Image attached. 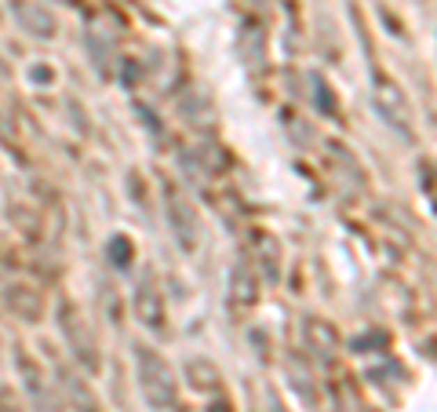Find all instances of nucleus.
I'll return each instance as SVG.
<instances>
[{
	"mask_svg": "<svg viewBox=\"0 0 437 412\" xmlns=\"http://www.w3.org/2000/svg\"><path fill=\"white\" fill-rule=\"evenodd\" d=\"M135 372H139V390L150 409H171L175 405V394H179V387H175V372L164 358H160L157 351H150V346H135Z\"/></svg>",
	"mask_w": 437,
	"mask_h": 412,
	"instance_id": "obj_1",
	"label": "nucleus"
},
{
	"mask_svg": "<svg viewBox=\"0 0 437 412\" xmlns=\"http://www.w3.org/2000/svg\"><path fill=\"white\" fill-rule=\"evenodd\" d=\"M62 328H66V336H70V343H73V351H77V358L84 361L88 369H99V358H95L91 351H95V343H91V336H88V328H84V321L77 318V310H70V307H62Z\"/></svg>",
	"mask_w": 437,
	"mask_h": 412,
	"instance_id": "obj_2",
	"label": "nucleus"
},
{
	"mask_svg": "<svg viewBox=\"0 0 437 412\" xmlns=\"http://www.w3.org/2000/svg\"><path fill=\"white\" fill-rule=\"evenodd\" d=\"M135 314L146 328H164V303H160V292L153 289V281H142L135 292Z\"/></svg>",
	"mask_w": 437,
	"mask_h": 412,
	"instance_id": "obj_3",
	"label": "nucleus"
},
{
	"mask_svg": "<svg viewBox=\"0 0 437 412\" xmlns=\"http://www.w3.org/2000/svg\"><path fill=\"white\" fill-rule=\"evenodd\" d=\"M22 361V376H26V390H29V402H33V409L37 412H62L59 409V402H55V394L44 387V379H40V372L29 365L26 358H19Z\"/></svg>",
	"mask_w": 437,
	"mask_h": 412,
	"instance_id": "obj_4",
	"label": "nucleus"
},
{
	"mask_svg": "<svg viewBox=\"0 0 437 412\" xmlns=\"http://www.w3.org/2000/svg\"><path fill=\"white\" fill-rule=\"evenodd\" d=\"M376 99H379V106H383L386 121H397L401 128L408 132V106H404V95L397 91V84H390V81H379V88H376Z\"/></svg>",
	"mask_w": 437,
	"mask_h": 412,
	"instance_id": "obj_5",
	"label": "nucleus"
},
{
	"mask_svg": "<svg viewBox=\"0 0 437 412\" xmlns=\"http://www.w3.org/2000/svg\"><path fill=\"white\" fill-rule=\"evenodd\" d=\"M15 15L26 22V29L29 33H55V19L47 11H40V8H33V4H15Z\"/></svg>",
	"mask_w": 437,
	"mask_h": 412,
	"instance_id": "obj_6",
	"label": "nucleus"
},
{
	"mask_svg": "<svg viewBox=\"0 0 437 412\" xmlns=\"http://www.w3.org/2000/svg\"><path fill=\"white\" fill-rule=\"evenodd\" d=\"M306 339L317 346V354H321V358H328V354L335 351V332H332L325 321H317V318H314V321H306Z\"/></svg>",
	"mask_w": 437,
	"mask_h": 412,
	"instance_id": "obj_7",
	"label": "nucleus"
},
{
	"mask_svg": "<svg viewBox=\"0 0 437 412\" xmlns=\"http://www.w3.org/2000/svg\"><path fill=\"white\" fill-rule=\"evenodd\" d=\"M62 383H66V390H70V398L77 402L73 409L77 412H99V405H95V398H91V390L80 383V376H70V372H62Z\"/></svg>",
	"mask_w": 437,
	"mask_h": 412,
	"instance_id": "obj_8",
	"label": "nucleus"
},
{
	"mask_svg": "<svg viewBox=\"0 0 437 412\" xmlns=\"http://www.w3.org/2000/svg\"><path fill=\"white\" fill-rule=\"evenodd\" d=\"M109 259H113V266H121V270H124V266L132 263V245H128L124 237H113V241H109Z\"/></svg>",
	"mask_w": 437,
	"mask_h": 412,
	"instance_id": "obj_9",
	"label": "nucleus"
}]
</instances>
